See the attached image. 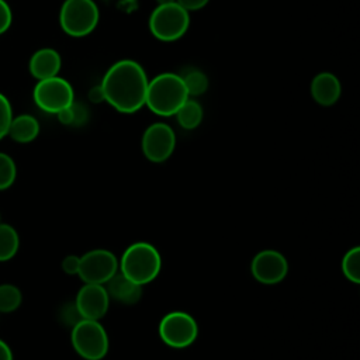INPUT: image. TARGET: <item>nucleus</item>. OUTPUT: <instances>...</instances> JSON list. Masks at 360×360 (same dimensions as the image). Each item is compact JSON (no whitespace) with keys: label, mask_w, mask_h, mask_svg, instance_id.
<instances>
[{"label":"nucleus","mask_w":360,"mask_h":360,"mask_svg":"<svg viewBox=\"0 0 360 360\" xmlns=\"http://www.w3.org/2000/svg\"><path fill=\"white\" fill-rule=\"evenodd\" d=\"M17 177V166L13 158L0 152V191L13 186Z\"/></svg>","instance_id":"22"},{"label":"nucleus","mask_w":360,"mask_h":360,"mask_svg":"<svg viewBox=\"0 0 360 360\" xmlns=\"http://www.w3.org/2000/svg\"><path fill=\"white\" fill-rule=\"evenodd\" d=\"M39 134V122L35 117L30 114H20L17 117H13L10 128H8V136L18 142V143H28L32 142Z\"/></svg>","instance_id":"16"},{"label":"nucleus","mask_w":360,"mask_h":360,"mask_svg":"<svg viewBox=\"0 0 360 360\" xmlns=\"http://www.w3.org/2000/svg\"><path fill=\"white\" fill-rule=\"evenodd\" d=\"M252 276L262 284H277L288 273V263L283 253L266 249L255 255L250 263Z\"/></svg>","instance_id":"11"},{"label":"nucleus","mask_w":360,"mask_h":360,"mask_svg":"<svg viewBox=\"0 0 360 360\" xmlns=\"http://www.w3.org/2000/svg\"><path fill=\"white\" fill-rule=\"evenodd\" d=\"M141 148L148 160L162 163L172 156L176 148V134L169 124L153 122L143 131Z\"/></svg>","instance_id":"10"},{"label":"nucleus","mask_w":360,"mask_h":360,"mask_svg":"<svg viewBox=\"0 0 360 360\" xmlns=\"http://www.w3.org/2000/svg\"><path fill=\"white\" fill-rule=\"evenodd\" d=\"M72 110H73V127H80L83 124L87 122L89 120V111L86 108V105H83L82 103H72Z\"/></svg>","instance_id":"26"},{"label":"nucleus","mask_w":360,"mask_h":360,"mask_svg":"<svg viewBox=\"0 0 360 360\" xmlns=\"http://www.w3.org/2000/svg\"><path fill=\"white\" fill-rule=\"evenodd\" d=\"M188 98L180 75L165 72L149 79L145 105L156 115L172 117Z\"/></svg>","instance_id":"2"},{"label":"nucleus","mask_w":360,"mask_h":360,"mask_svg":"<svg viewBox=\"0 0 360 360\" xmlns=\"http://www.w3.org/2000/svg\"><path fill=\"white\" fill-rule=\"evenodd\" d=\"M104 287L110 300H114L125 305L136 304L142 297V285L134 283L120 271H117L104 284Z\"/></svg>","instance_id":"15"},{"label":"nucleus","mask_w":360,"mask_h":360,"mask_svg":"<svg viewBox=\"0 0 360 360\" xmlns=\"http://www.w3.org/2000/svg\"><path fill=\"white\" fill-rule=\"evenodd\" d=\"M79 264H80V257L76 255H69L62 260V270L66 274L75 276L79 271Z\"/></svg>","instance_id":"27"},{"label":"nucleus","mask_w":360,"mask_h":360,"mask_svg":"<svg viewBox=\"0 0 360 360\" xmlns=\"http://www.w3.org/2000/svg\"><path fill=\"white\" fill-rule=\"evenodd\" d=\"M148 75L142 65L132 59L112 63L104 73L100 87L104 101L122 114H132L145 105Z\"/></svg>","instance_id":"1"},{"label":"nucleus","mask_w":360,"mask_h":360,"mask_svg":"<svg viewBox=\"0 0 360 360\" xmlns=\"http://www.w3.org/2000/svg\"><path fill=\"white\" fill-rule=\"evenodd\" d=\"M58 120L60 124L63 125H73V110H72V104L68 105L66 108L60 110L58 114H56Z\"/></svg>","instance_id":"29"},{"label":"nucleus","mask_w":360,"mask_h":360,"mask_svg":"<svg viewBox=\"0 0 360 360\" xmlns=\"http://www.w3.org/2000/svg\"><path fill=\"white\" fill-rule=\"evenodd\" d=\"M22 301L20 288L14 284H0V314H10L18 309Z\"/></svg>","instance_id":"20"},{"label":"nucleus","mask_w":360,"mask_h":360,"mask_svg":"<svg viewBox=\"0 0 360 360\" xmlns=\"http://www.w3.org/2000/svg\"><path fill=\"white\" fill-rule=\"evenodd\" d=\"M118 271L115 255L107 249H93L80 256L77 276L84 284L104 285Z\"/></svg>","instance_id":"9"},{"label":"nucleus","mask_w":360,"mask_h":360,"mask_svg":"<svg viewBox=\"0 0 360 360\" xmlns=\"http://www.w3.org/2000/svg\"><path fill=\"white\" fill-rule=\"evenodd\" d=\"M100 20V11L94 0H65L59 10L62 31L73 38L90 35Z\"/></svg>","instance_id":"5"},{"label":"nucleus","mask_w":360,"mask_h":360,"mask_svg":"<svg viewBox=\"0 0 360 360\" xmlns=\"http://www.w3.org/2000/svg\"><path fill=\"white\" fill-rule=\"evenodd\" d=\"M13 21V14H11V8L7 4L6 0H0V35L4 34Z\"/></svg>","instance_id":"25"},{"label":"nucleus","mask_w":360,"mask_h":360,"mask_svg":"<svg viewBox=\"0 0 360 360\" xmlns=\"http://www.w3.org/2000/svg\"><path fill=\"white\" fill-rule=\"evenodd\" d=\"M309 93L316 104L322 107H330L339 101L342 94V84L336 75L330 72H321L311 80Z\"/></svg>","instance_id":"13"},{"label":"nucleus","mask_w":360,"mask_h":360,"mask_svg":"<svg viewBox=\"0 0 360 360\" xmlns=\"http://www.w3.org/2000/svg\"><path fill=\"white\" fill-rule=\"evenodd\" d=\"M0 224H1V214H0Z\"/></svg>","instance_id":"33"},{"label":"nucleus","mask_w":360,"mask_h":360,"mask_svg":"<svg viewBox=\"0 0 360 360\" xmlns=\"http://www.w3.org/2000/svg\"><path fill=\"white\" fill-rule=\"evenodd\" d=\"M159 335L165 345L183 349L194 343L198 335L195 319L183 311H173L165 315L159 323Z\"/></svg>","instance_id":"8"},{"label":"nucleus","mask_w":360,"mask_h":360,"mask_svg":"<svg viewBox=\"0 0 360 360\" xmlns=\"http://www.w3.org/2000/svg\"><path fill=\"white\" fill-rule=\"evenodd\" d=\"M75 305L82 319H101L110 305V297L101 284H84L75 300Z\"/></svg>","instance_id":"12"},{"label":"nucleus","mask_w":360,"mask_h":360,"mask_svg":"<svg viewBox=\"0 0 360 360\" xmlns=\"http://www.w3.org/2000/svg\"><path fill=\"white\" fill-rule=\"evenodd\" d=\"M162 257L148 242H135L125 249L118 262V271L139 285L155 280L160 273Z\"/></svg>","instance_id":"3"},{"label":"nucleus","mask_w":360,"mask_h":360,"mask_svg":"<svg viewBox=\"0 0 360 360\" xmlns=\"http://www.w3.org/2000/svg\"><path fill=\"white\" fill-rule=\"evenodd\" d=\"M60 319H62L63 323H66V325H69V326H72V328L82 319L80 314L77 312V308H76L75 302L66 304V305L62 308V311H60Z\"/></svg>","instance_id":"24"},{"label":"nucleus","mask_w":360,"mask_h":360,"mask_svg":"<svg viewBox=\"0 0 360 360\" xmlns=\"http://www.w3.org/2000/svg\"><path fill=\"white\" fill-rule=\"evenodd\" d=\"M176 3L180 4L188 13H191L204 8L210 3V0H176Z\"/></svg>","instance_id":"28"},{"label":"nucleus","mask_w":360,"mask_h":360,"mask_svg":"<svg viewBox=\"0 0 360 360\" xmlns=\"http://www.w3.org/2000/svg\"><path fill=\"white\" fill-rule=\"evenodd\" d=\"M72 346L86 360H101L108 352V335L98 321L80 319L70 333Z\"/></svg>","instance_id":"6"},{"label":"nucleus","mask_w":360,"mask_h":360,"mask_svg":"<svg viewBox=\"0 0 360 360\" xmlns=\"http://www.w3.org/2000/svg\"><path fill=\"white\" fill-rule=\"evenodd\" d=\"M174 117L181 128L194 129L201 124L204 117V110L197 100H194L193 97H188L177 110Z\"/></svg>","instance_id":"17"},{"label":"nucleus","mask_w":360,"mask_h":360,"mask_svg":"<svg viewBox=\"0 0 360 360\" xmlns=\"http://www.w3.org/2000/svg\"><path fill=\"white\" fill-rule=\"evenodd\" d=\"M20 248V236L14 226L0 224V262L13 259Z\"/></svg>","instance_id":"18"},{"label":"nucleus","mask_w":360,"mask_h":360,"mask_svg":"<svg viewBox=\"0 0 360 360\" xmlns=\"http://www.w3.org/2000/svg\"><path fill=\"white\" fill-rule=\"evenodd\" d=\"M342 271L345 277L353 283L360 281V248L356 246L346 252L342 259Z\"/></svg>","instance_id":"21"},{"label":"nucleus","mask_w":360,"mask_h":360,"mask_svg":"<svg viewBox=\"0 0 360 360\" xmlns=\"http://www.w3.org/2000/svg\"><path fill=\"white\" fill-rule=\"evenodd\" d=\"M150 34L162 42L180 39L190 27V13L180 4H158L148 20Z\"/></svg>","instance_id":"4"},{"label":"nucleus","mask_w":360,"mask_h":360,"mask_svg":"<svg viewBox=\"0 0 360 360\" xmlns=\"http://www.w3.org/2000/svg\"><path fill=\"white\" fill-rule=\"evenodd\" d=\"M183 83L186 86V90L188 93V97H198L202 96L208 90V77L207 75L200 69H190L186 72V75L181 76Z\"/></svg>","instance_id":"19"},{"label":"nucleus","mask_w":360,"mask_h":360,"mask_svg":"<svg viewBox=\"0 0 360 360\" xmlns=\"http://www.w3.org/2000/svg\"><path fill=\"white\" fill-rule=\"evenodd\" d=\"M32 97L38 108L49 114H58L75 101V91L66 79L53 76L38 80L32 91Z\"/></svg>","instance_id":"7"},{"label":"nucleus","mask_w":360,"mask_h":360,"mask_svg":"<svg viewBox=\"0 0 360 360\" xmlns=\"http://www.w3.org/2000/svg\"><path fill=\"white\" fill-rule=\"evenodd\" d=\"M89 98H90V101H93V103L104 101V97H103V91H101L100 84L96 86V87H93V89L89 91Z\"/></svg>","instance_id":"31"},{"label":"nucleus","mask_w":360,"mask_h":360,"mask_svg":"<svg viewBox=\"0 0 360 360\" xmlns=\"http://www.w3.org/2000/svg\"><path fill=\"white\" fill-rule=\"evenodd\" d=\"M13 120V110L8 98L0 93V139L8 134V128Z\"/></svg>","instance_id":"23"},{"label":"nucleus","mask_w":360,"mask_h":360,"mask_svg":"<svg viewBox=\"0 0 360 360\" xmlns=\"http://www.w3.org/2000/svg\"><path fill=\"white\" fill-rule=\"evenodd\" d=\"M0 360H13L11 349L3 339H0Z\"/></svg>","instance_id":"30"},{"label":"nucleus","mask_w":360,"mask_h":360,"mask_svg":"<svg viewBox=\"0 0 360 360\" xmlns=\"http://www.w3.org/2000/svg\"><path fill=\"white\" fill-rule=\"evenodd\" d=\"M60 68L62 58L53 48H41L35 51L28 62V70L37 80L58 76Z\"/></svg>","instance_id":"14"},{"label":"nucleus","mask_w":360,"mask_h":360,"mask_svg":"<svg viewBox=\"0 0 360 360\" xmlns=\"http://www.w3.org/2000/svg\"><path fill=\"white\" fill-rule=\"evenodd\" d=\"M156 1V6L158 4H169V3H174L176 0H155Z\"/></svg>","instance_id":"32"}]
</instances>
